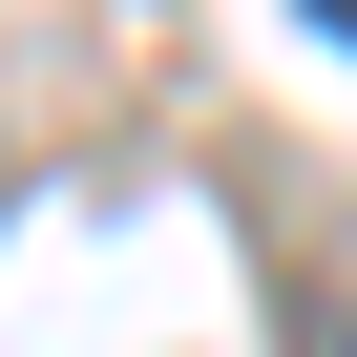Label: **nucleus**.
I'll return each mask as SVG.
<instances>
[{
    "label": "nucleus",
    "mask_w": 357,
    "mask_h": 357,
    "mask_svg": "<svg viewBox=\"0 0 357 357\" xmlns=\"http://www.w3.org/2000/svg\"><path fill=\"white\" fill-rule=\"evenodd\" d=\"M294 357H357V294H336V315H294Z\"/></svg>",
    "instance_id": "obj_1"
},
{
    "label": "nucleus",
    "mask_w": 357,
    "mask_h": 357,
    "mask_svg": "<svg viewBox=\"0 0 357 357\" xmlns=\"http://www.w3.org/2000/svg\"><path fill=\"white\" fill-rule=\"evenodd\" d=\"M294 22H315V43H357V0H294Z\"/></svg>",
    "instance_id": "obj_2"
}]
</instances>
